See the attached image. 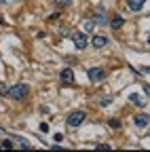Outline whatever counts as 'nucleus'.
Here are the masks:
<instances>
[{
  "label": "nucleus",
  "mask_w": 150,
  "mask_h": 152,
  "mask_svg": "<svg viewBox=\"0 0 150 152\" xmlns=\"http://www.w3.org/2000/svg\"><path fill=\"white\" fill-rule=\"evenodd\" d=\"M28 93H30V87H28V85H15V87L9 89L7 97H11V99H15V102H21V99L28 97Z\"/></svg>",
  "instance_id": "f257e3e1"
},
{
  "label": "nucleus",
  "mask_w": 150,
  "mask_h": 152,
  "mask_svg": "<svg viewBox=\"0 0 150 152\" xmlns=\"http://www.w3.org/2000/svg\"><path fill=\"white\" fill-rule=\"evenodd\" d=\"M87 118V112L85 110H76V112H72L70 116H68V127L70 129H76V127H80L83 125V121Z\"/></svg>",
  "instance_id": "f03ea898"
},
{
  "label": "nucleus",
  "mask_w": 150,
  "mask_h": 152,
  "mask_svg": "<svg viewBox=\"0 0 150 152\" xmlns=\"http://www.w3.org/2000/svg\"><path fill=\"white\" fill-rule=\"evenodd\" d=\"M72 40H74V47L76 49H87V45H89V38H87V34H83V32H72Z\"/></svg>",
  "instance_id": "7ed1b4c3"
},
{
  "label": "nucleus",
  "mask_w": 150,
  "mask_h": 152,
  "mask_svg": "<svg viewBox=\"0 0 150 152\" xmlns=\"http://www.w3.org/2000/svg\"><path fill=\"white\" fill-rule=\"evenodd\" d=\"M87 76H89L91 83H102L106 78V72H104V68H89L87 70Z\"/></svg>",
  "instance_id": "20e7f679"
},
{
  "label": "nucleus",
  "mask_w": 150,
  "mask_h": 152,
  "mask_svg": "<svg viewBox=\"0 0 150 152\" xmlns=\"http://www.w3.org/2000/svg\"><path fill=\"white\" fill-rule=\"evenodd\" d=\"M59 80H61V85H66V87L74 85V70H72V68L61 70V74H59Z\"/></svg>",
  "instance_id": "39448f33"
},
{
  "label": "nucleus",
  "mask_w": 150,
  "mask_h": 152,
  "mask_svg": "<svg viewBox=\"0 0 150 152\" xmlns=\"http://www.w3.org/2000/svg\"><path fill=\"white\" fill-rule=\"evenodd\" d=\"M91 19L95 21V26H106V9L97 7V9H95V15H93Z\"/></svg>",
  "instance_id": "423d86ee"
},
{
  "label": "nucleus",
  "mask_w": 150,
  "mask_h": 152,
  "mask_svg": "<svg viewBox=\"0 0 150 152\" xmlns=\"http://www.w3.org/2000/svg\"><path fill=\"white\" fill-rule=\"evenodd\" d=\"M133 123H135V127H138V129H146V127H148V123H150V116H146V114H135Z\"/></svg>",
  "instance_id": "0eeeda50"
},
{
  "label": "nucleus",
  "mask_w": 150,
  "mask_h": 152,
  "mask_svg": "<svg viewBox=\"0 0 150 152\" xmlns=\"http://www.w3.org/2000/svg\"><path fill=\"white\" fill-rule=\"evenodd\" d=\"M144 0H127V9L129 11H133V13H140L142 9H144Z\"/></svg>",
  "instance_id": "6e6552de"
},
{
  "label": "nucleus",
  "mask_w": 150,
  "mask_h": 152,
  "mask_svg": "<svg viewBox=\"0 0 150 152\" xmlns=\"http://www.w3.org/2000/svg\"><path fill=\"white\" fill-rule=\"evenodd\" d=\"M108 42H110L108 38H106V36H100V34H97V36H93V40H91V45L95 47V49H104Z\"/></svg>",
  "instance_id": "1a4fd4ad"
},
{
  "label": "nucleus",
  "mask_w": 150,
  "mask_h": 152,
  "mask_svg": "<svg viewBox=\"0 0 150 152\" xmlns=\"http://www.w3.org/2000/svg\"><path fill=\"white\" fill-rule=\"evenodd\" d=\"M129 102H131V104H135L138 108H146V99L140 97L138 93H129Z\"/></svg>",
  "instance_id": "9d476101"
},
{
  "label": "nucleus",
  "mask_w": 150,
  "mask_h": 152,
  "mask_svg": "<svg viewBox=\"0 0 150 152\" xmlns=\"http://www.w3.org/2000/svg\"><path fill=\"white\" fill-rule=\"evenodd\" d=\"M123 26H125V19H123L121 15H114V17L110 19V28H112V30H121Z\"/></svg>",
  "instance_id": "9b49d317"
},
{
  "label": "nucleus",
  "mask_w": 150,
  "mask_h": 152,
  "mask_svg": "<svg viewBox=\"0 0 150 152\" xmlns=\"http://www.w3.org/2000/svg\"><path fill=\"white\" fill-rule=\"evenodd\" d=\"M83 28H85V32H93V28H95V21H93V19H87V21L83 23Z\"/></svg>",
  "instance_id": "f8f14e48"
},
{
  "label": "nucleus",
  "mask_w": 150,
  "mask_h": 152,
  "mask_svg": "<svg viewBox=\"0 0 150 152\" xmlns=\"http://www.w3.org/2000/svg\"><path fill=\"white\" fill-rule=\"evenodd\" d=\"M108 125H110L112 129H121V121H116V118H110V121H108Z\"/></svg>",
  "instance_id": "ddd939ff"
},
{
  "label": "nucleus",
  "mask_w": 150,
  "mask_h": 152,
  "mask_svg": "<svg viewBox=\"0 0 150 152\" xmlns=\"http://www.w3.org/2000/svg\"><path fill=\"white\" fill-rule=\"evenodd\" d=\"M72 0H55V7H70Z\"/></svg>",
  "instance_id": "4468645a"
},
{
  "label": "nucleus",
  "mask_w": 150,
  "mask_h": 152,
  "mask_svg": "<svg viewBox=\"0 0 150 152\" xmlns=\"http://www.w3.org/2000/svg\"><path fill=\"white\" fill-rule=\"evenodd\" d=\"M0 148H2V150H4V148H7V150H11V148H13V142H11V140H2Z\"/></svg>",
  "instance_id": "2eb2a0df"
},
{
  "label": "nucleus",
  "mask_w": 150,
  "mask_h": 152,
  "mask_svg": "<svg viewBox=\"0 0 150 152\" xmlns=\"http://www.w3.org/2000/svg\"><path fill=\"white\" fill-rule=\"evenodd\" d=\"M7 93H9V87H7L4 83H0V95H2V97H7Z\"/></svg>",
  "instance_id": "dca6fc26"
},
{
  "label": "nucleus",
  "mask_w": 150,
  "mask_h": 152,
  "mask_svg": "<svg viewBox=\"0 0 150 152\" xmlns=\"http://www.w3.org/2000/svg\"><path fill=\"white\" fill-rule=\"evenodd\" d=\"M100 104H102V106H108V104H112V97H102Z\"/></svg>",
  "instance_id": "f3484780"
},
{
  "label": "nucleus",
  "mask_w": 150,
  "mask_h": 152,
  "mask_svg": "<svg viewBox=\"0 0 150 152\" xmlns=\"http://www.w3.org/2000/svg\"><path fill=\"white\" fill-rule=\"evenodd\" d=\"M95 150H110V146H108V144H97Z\"/></svg>",
  "instance_id": "a211bd4d"
},
{
  "label": "nucleus",
  "mask_w": 150,
  "mask_h": 152,
  "mask_svg": "<svg viewBox=\"0 0 150 152\" xmlns=\"http://www.w3.org/2000/svg\"><path fill=\"white\" fill-rule=\"evenodd\" d=\"M40 131H42V133H47V131H49V125H47V123H42V125H40Z\"/></svg>",
  "instance_id": "6ab92c4d"
},
{
  "label": "nucleus",
  "mask_w": 150,
  "mask_h": 152,
  "mask_svg": "<svg viewBox=\"0 0 150 152\" xmlns=\"http://www.w3.org/2000/svg\"><path fill=\"white\" fill-rule=\"evenodd\" d=\"M140 72H146V74H150V68H140Z\"/></svg>",
  "instance_id": "aec40b11"
},
{
  "label": "nucleus",
  "mask_w": 150,
  "mask_h": 152,
  "mask_svg": "<svg viewBox=\"0 0 150 152\" xmlns=\"http://www.w3.org/2000/svg\"><path fill=\"white\" fill-rule=\"evenodd\" d=\"M144 91H146V93L150 95V85H144Z\"/></svg>",
  "instance_id": "412c9836"
},
{
  "label": "nucleus",
  "mask_w": 150,
  "mask_h": 152,
  "mask_svg": "<svg viewBox=\"0 0 150 152\" xmlns=\"http://www.w3.org/2000/svg\"><path fill=\"white\" fill-rule=\"evenodd\" d=\"M148 45H150V34H148Z\"/></svg>",
  "instance_id": "4be33fe9"
},
{
  "label": "nucleus",
  "mask_w": 150,
  "mask_h": 152,
  "mask_svg": "<svg viewBox=\"0 0 150 152\" xmlns=\"http://www.w3.org/2000/svg\"><path fill=\"white\" fill-rule=\"evenodd\" d=\"M0 2H4V0H0Z\"/></svg>",
  "instance_id": "5701e85b"
}]
</instances>
